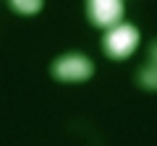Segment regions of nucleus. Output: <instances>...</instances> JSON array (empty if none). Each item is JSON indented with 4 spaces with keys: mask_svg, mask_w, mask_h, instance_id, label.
I'll return each mask as SVG.
<instances>
[{
    "mask_svg": "<svg viewBox=\"0 0 157 146\" xmlns=\"http://www.w3.org/2000/svg\"><path fill=\"white\" fill-rule=\"evenodd\" d=\"M139 47V29L131 24H115L107 29L105 39H102V50L113 60H126L131 57Z\"/></svg>",
    "mask_w": 157,
    "mask_h": 146,
    "instance_id": "1",
    "label": "nucleus"
},
{
    "mask_svg": "<svg viewBox=\"0 0 157 146\" xmlns=\"http://www.w3.org/2000/svg\"><path fill=\"white\" fill-rule=\"evenodd\" d=\"M92 73H94V65L84 55H63L52 63V76L58 81H66V84L86 81V78H92Z\"/></svg>",
    "mask_w": 157,
    "mask_h": 146,
    "instance_id": "2",
    "label": "nucleus"
},
{
    "mask_svg": "<svg viewBox=\"0 0 157 146\" xmlns=\"http://www.w3.org/2000/svg\"><path fill=\"white\" fill-rule=\"evenodd\" d=\"M86 13L94 26L110 29L123 18V0H86Z\"/></svg>",
    "mask_w": 157,
    "mask_h": 146,
    "instance_id": "3",
    "label": "nucleus"
},
{
    "mask_svg": "<svg viewBox=\"0 0 157 146\" xmlns=\"http://www.w3.org/2000/svg\"><path fill=\"white\" fill-rule=\"evenodd\" d=\"M136 81H139L141 89H147V91H157V65H155V63L144 65V68L139 71V76H136Z\"/></svg>",
    "mask_w": 157,
    "mask_h": 146,
    "instance_id": "4",
    "label": "nucleus"
},
{
    "mask_svg": "<svg viewBox=\"0 0 157 146\" xmlns=\"http://www.w3.org/2000/svg\"><path fill=\"white\" fill-rule=\"evenodd\" d=\"M11 5L16 8L18 13H26V16H32V13H37L39 8H42V0H11Z\"/></svg>",
    "mask_w": 157,
    "mask_h": 146,
    "instance_id": "5",
    "label": "nucleus"
},
{
    "mask_svg": "<svg viewBox=\"0 0 157 146\" xmlns=\"http://www.w3.org/2000/svg\"><path fill=\"white\" fill-rule=\"evenodd\" d=\"M149 57H152V63L157 65V42H152V47H149Z\"/></svg>",
    "mask_w": 157,
    "mask_h": 146,
    "instance_id": "6",
    "label": "nucleus"
}]
</instances>
